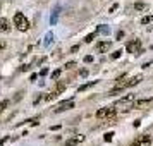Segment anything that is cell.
I'll return each instance as SVG.
<instances>
[{"label":"cell","instance_id":"ffe728a7","mask_svg":"<svg viewBox=\"0 0 153 146\" xmlns=\"http://www.w3.org/2000/svg\"><path fill=\"white\" fill-rule=\"evenodd\" d=\"M52 40H53V35H52V33H48V35H47V38H45V45H50V42H52Z\"/></svg>","mask_w":153,"mask_h":146},{"label":"cell","instance_id":"ac0fdd59","mask_svg":"<svg viewBox=\"0 0 153 146\" xmlns=\"http://www.w3.org/2000/svg\"><path fill=\"white\" fill-rule=\"evenodd\" d=\"M60 72H62L60 69L53 70V72H52V79H53V81H55V79H59V76H60Z\"/></svg>","mask_w":153,"mask_h":146},{"label":"cell","instance_id":"9a60e30c","mask_svg":"<svg viewBox=\"0 0 153 146\" xmlns=\"http://www.w3.org/2000/svg\"><path fill=\"white\" fill-rule=\"evenodd\" d=\"M9 103H10L9 100H4V102H0V113H2V112H4L5 108H7V107H9Z\"/></svg>","mask_w":153,"mask_h":146},{"label":"cell","instance_id":"484cf974","mask_svg":"<svg viewBox=\"0 0 153 146\" xmlns=\"http://www.w3.org/2000/svg\"><path fill=\"white\" fill-rule=\"evenodd\" d=\"M5 141H9V136H5V138H2V139H0V146L4 145V143H5Z\"/></svg>","mask_w":153,"mask_h":146},{"label":"cell","instance_id":"d6986e66","mask_svg":"<svg viewBox=\"0 0 153 146\" xmlns=\"http://www.w3.org/2000/svg\"><path fill=\"white\" fill-rule=\"evenodd\" d=\"M57 16H59V9H57L55 12H53V16H52V19H50V22H52V24H55V22H57Z\"/></svg>","mask_w":153,"mask_h":146},{"label":"cell","instance_id":"8992f818","mask_svg":"<svg viewBox=\"0 0 153 146\" xmlns=\"http://www.w3.org/2000/svg\"><path fill=\"white\" fill-rule=\"evenodd\" d=\"M65 86H67L65 83H59V84H57V88H55V90L52 91V93H48V95L45 96V100H47V102H50V100L57 98V96H59V95H60V93H62L64 90H65Z\"/></svg>","mask_w":153,"mask_h":146},{"label":"cell","instance_id":"cb8c5ba5","mask_svg":"<svg viewBox=\"0 0 153 146\" xmlns=\"http://www.w3.org/2000/svg\"><path fill=\"white\" fill-rule=\"evenodd\" d=\"M117 9H119V4H114V5L108 9V12H114V10H117Z\"/></svg>","mask_w":153,"mask_h":146},{"label":"cell","instance_id":"30bf717a","mask_svg":"<svg viewBox=\"0 0 153 146\" xmlns=\"http://www.w3.org/2000/svg\"><path fill=\"white\" fill-rule=\"evenodd\" d=\"M107 50H110V42H100L97 45V52L98 53H105Z\"/></svg>","mask_w":153,"mask_h":146},{"label":"cell","instance_id":"e0dca14e","mask_svg":"<svg viewBox=\"0 0 153 146\" xmlns=\"http://www.w3.org/2000/svg\"><path fill=\"white\" fill-rule=\"evenodd\" d=\"M95 36H97V33H91V35H88L86 38H84V42H86V43H91L93 40H95Z\"/></svg>","mask_w":153,"mask_h":146},{"label":"cell","instance_id":"7402d4cb","mask_svg":"<svg viewBox=\"0 0 153 146\" xmlns=\"http://www.w3.org/2000/svg\"><path fill=\"white\" fill-rule=\"evenodd\" d=\"M120 53H122V50H117V52H114V53H112V59H119V57H120Z\"/></svg>","mask_w":153,"mask_h":146},{"label":"cell","instance_id":"d4e9b609","mask_svg":"<svg viewBox=\"0 0 153 146\" xmlns=\"http://www.w3.org/2000/svg\"><path fill=\"white\" fill-rule=\"evenodd\" d=\"M84 62H88V64L93 62V57H91V55H86V57H84Z\"/></svg>","mask_w":153,"mask_h":146},{"label":"cell","instance_id":"5bb4252c","mask_svg":"<svg viewBox=\"0 0 153 146\" xmlns=\"http://www.w3.org/2000/svg\"><path fill=\"white\" fill-rule=\"evenodd\" d=\"M134 9H136L138 12H141V10H146L148 5H146V4H139V2H136V4H134Z\"/></svg>","mask_w":153,"mask_h":146},{"label":"cell","instance_id":"7c38bea8","mask_svg":"<svg viewBox=\"0 0 153 146\" xmlns=\"http://www.w3.org/2000/svg\"><path fill=\"white\" fill-rule=\"evenodd\" d=\"M152 103V98H146V100H136L134 105H132V108H141V107H146V105Z\"/></svg>","mask_w":153,"mask_h":146},{"label":"cell","instance_id":"2e32d148","mask_svg":"<svg viewBox=\"0 0 153 146\" xmlns=\"http://www.w3.org/2000/svg\"><path fill=\"white\" fill-rule=\"evenodd\" d=\"M153 21V16H145L143 19H141V24H148V22Z\"/></svg>","mask_w":153,"mask_h":146},{"label":"cell","instance_id":"6da1fadb","mask_svg":"<svg viewBox=\"0 0 153 146\" xmlns=\"http://www.w3.org/2000/svg\"><path fill=\"white\" fill-rule=\"evenodd\" d=\"M117 81L119 83L115 84V88L110 90V95H117V93H120V91H124L126 88H131V86L139 84L141 81H143V76H134V77H131V79H126V74H124V76L119 77Z\"/></svg>","mask_w":153,"mask_h":146},{"label":"cell","instance_id":"9c48e42d","mask_svg":"<svg viewBox=\"0 0 153 146\" xmlns=\"http://www.w3.org/2000/svg\"><path fill=\"white\" fill-rule=\"evenodd\" d=\"M83 141H84V136L83 134H77L74 138L67 139V141H65V146H76V145H79V143H83Z\"/></svg>","mask_w":153,"mask_h":146},{"label":"cell","instance_id":"8fae6325","mask_svg":"<svg viewBox=\"0 0 153 146\" xmlns=\"http://www.w3.org/2000/svg\"><path fill=\"white\" fill-rule=\"evenodd\" d=\"M0 31H2V33H9V31H10V22H9L5 17L0 19Z\"/></svg>","mask_w":153,"mask_h":146},{"label":"cell","instance_id":"83f0119b","mask_svg":"<svg viewBox=\"0 0 153 146\" xmlns=\"http://www.w3.org/2000/svg\"><path fill=\"white\" fill-rule=\"evenodd\" d=\"M77 50H79V45H74V47L71 48V52H77Z\"/></svg>","mask_w":153,"mask_h":146},{"label":"cell","instance_id":"277c9868","mask_svg":"<svg viewBox=\"0 0 153 146\" xmlns=\"http://www.w3.org/2000/svg\"><path fill=\"white\" fill-rule=\"evenodd\" d=\"M115 115V107H105V108H100L97 112V119H114Z\"/></svg>","mask_w":153,"mask_h":146},{"label":"cell","instance_id":"7a4b0ae2","mask_svg":"<svg viewBox=\"0 0 153 146\" xmlns=\"http://www.w3.org/2000/svg\"><path fill=\"white\" fill-rule=\"evenodd\" d=\"M14 26L19 29V31H28V29H29L28 17L22 14V12H16V14H14Z\"/></svg>","mask_w":153,"mask_h":146},{"label":"cell","instance_id":"4fadbf2b","mask_svg":"<svg viewBox=\"0 0 153 146\" xmlns=\"http://www.w3.org/2000/svg\"><path fill=\"white\" fill-rule=\"evenodd\" d=\"M98 81H91V83H86V84H83V86H79L77 88V93H83V91H86V90H90L91 86H95Z\"/></svg>","mask_w":153,"mask_h":146},{"label":"cell","instance_id":"52a82bcc","mask_svg":"<svg viewBox=\"0 0 153 146\" xmlns=\"http://www.w3.org/2000/svg\"><path fill=\"white\" fill-rule=\"evenodd\" d=\"M126 50L129 52V53H139L141 52V42L139 40H132L126 45Z\"/></svg>","mask_w":153,"mask_h":146},{"label":"cell","instance_id":"ba28073f","mask_svg":"<svg viewBox=\"0 0 153 146\" xmlns=\"http://www.w3.org/2000/svg\"><path fill=\"white\" fill-rule=\"evenodd\" d=\"M71 108H74V102L72 100H67V102H64L60 103L59 107L55 108V113H60V112H65V110H71Z\"/></svg>","mask_w":153,"mask_h":146},{"label":"cell","instance_id":"5b68a950","mask_svg":"<svg viewBox=\"0 0 153 146\" xmlns=\"http://www.w3.org/2000/svg\"><path fill=\"white\" fill-rule=\"evenodd\" d=\"M152 143H153V139H152V136H148V134H143V136H139L134 143H132L131 146H152Z\"/></svg>","mask_w":153,"mask_h":146},{"label":"cell","instance_id":"44dd1931","mask_svg":"<svg viewBox=\"0 0 153 146\" xmlns=\"http://www.w3.org/2000/svg\"><path fill=\"white\" fill-rule=\"evenodd\" d=\"M112 138H114V132H107V134H105V141H112Z\"/></svg>","mask_w":153,"mask_h":146},{"label":"cell","instance_id":"3957f363","mask_svg":"<svg viewBox=\"0 0 153 146\" xmlns=\"http://www.w3.org/2000/svg\"><path fill=\"white\" fill-rule=\"evenodd\" d=\"M134 102H136V95L134 93H129V95H126L124 98H120L119 102H115V108L117 107H124V108H132V105H134Z\"/></svg>","mask_w":153,"mask_h":146},{"label":"cell","instance_id":"603a6c76","mask_svg":"<svg viewBox=\"0 0 153 146\" xmlns=\"http://www.w3.org/2000/svg\"><path fill=\"white\" fill-rule=\"evenodd\" d=\"M72 67H76V62H67L65 64V69H72Z\"/></svg>","mask_w":153,"mask_h":146},{"label":"cell","instance_id":"f1b7e54d","mask_svg":"<svg viewBox=\"0 0 153 146\" xmlns=\"http://www.w3.org/2000/svg\"><path fill=\"white\" fill-rule=\"evenodd\" d=\"M122 36H124V33H122V31H119V33H117V40H120Z\"/></svg>","mask_w":153,"mask_h":146},{"label":"cell","instance_id":"4316f807","mask_svg":"<svg viewBox=\"0 0 153 146\" xmlns=\"http://www.w3.org/2000/svg\"><path fill=\"white\" fill-rule=\"evenodd\" d=\"M4 48H5V42H2V40H0V52H2Z\"/></svg>","mask_w":153,"mask_h":146}]
</instances>
